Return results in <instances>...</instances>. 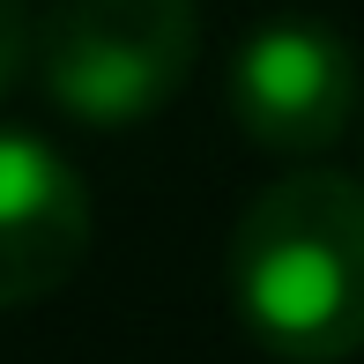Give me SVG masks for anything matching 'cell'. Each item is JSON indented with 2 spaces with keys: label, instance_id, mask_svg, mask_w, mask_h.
<instances>
[{
  "label": "cell",
  "instance_id": "1",
  "mask_svg": "<svg viewBox=\"0 0 364 364\" xmlns=\"http://www.w3.org/2000/svg\"><path fill=\"white\" fill-rule=\"evenodd\" d=\"M230 305L283 364L364 350V178L290 171L245 201L230 230Z\"/></svg>",
  "mask_w": 364,
  "mask_h": 364
},
{
  "label": "cell",
  "instance_id": "2",
  "mask_svg": "<svg viewBox=\"0 0 364 364\" xmlns=\"http://www.w3.org/2000/svg\"><path fill=\"white\" fill-rule=\"evenodd\" d=\"M201 15L193 0H53L38 68L60 112L82 127H134L164 112L193 75Z\"/></svg>",
  "mask_w": 364,
  "mask_h": 364
},
{
  "label": "cell",
  "instance_id": "3",
  "mask_svg": "<svg viewBox=\"0 0 364 364\" xmlns=\"http://www.w3.org/2000/svg\"><path fill=\"white\" fill-rule=\"evenodd\" d=\"M357 45L342 30L283 15L253 30L230 60V112L260 149L275 156H320L350 134L357 119Z\"/></svg>",
  "mask_w": 364,
  "mask_h": 364
},
{
  "label": "cell",
  "instance_id": "4",
  "mask_svg": "<svg viewBox=\"0 0 364 364\" xmlns=\"http://www.w3.org/2000/svg\"><path fill=\"white\" fill-rule=\"evenodd\" d=\"M90 253V186L53 141L0 127V312L53 297Z\"/></svg>",
  "mask_w": 364,
  "mask_h": 364
},
{
  "label": "cell",
  "instance_id": "5",
  "mask_svg": "<svg viewBox=\"0 0 364 364\" xmlns=\"http://www.w3.org/2000/svg\"><path fill=\"white\" fill-rule=\"evenodd\" d=\"M30 60H38V15L30 0H0V97L30 75Z\"/></svg>",
  "mask_w": 364,
  "mask_h": 364
}]
</instances>
